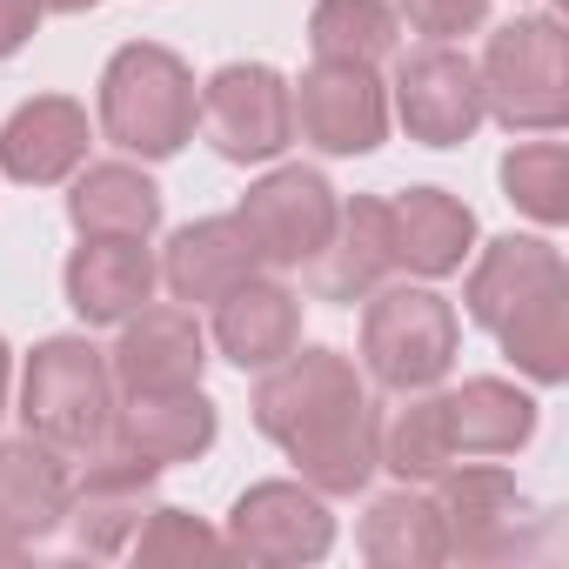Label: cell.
Instances as JSON below:
<instances>
[{
  "label": "cell",
  "instance_id": "obj_33",
  "mask_svg": "<svg viewBox=\"0 0 569 569\" xmlns=\"http://www.w3.org/2000/svg\"><path fill=\"white\" fill-rule=\"evenodd\" d=\"M34 21H41V0H0V61L34 41Z\"/></svg>",
  "mask_w": 569,
  "mask_h": 569
},
{
  "label": "cell",
  "instance_id": "obj_9",
  "mask_svg": "<svg viewBox=\"0 0 569 569\" xmlns=\"http://www.w3.org/2000/svg\"><path fill=\"white\" fill-rule=\"evenodd\" d=\"M336 188L316 174V168H274V174H261L248 194H241V228L254 234V248H261V261L268 268H302V261H316V248L329 241V228H336Z\"/></svg>",
  "mask_w": 569,
  "mask_h": 569
},
{
  "label": "cell",
  "instance_id": "obj_21",
  "mask_svg": "<svg viewBox=\"0 0 569 569\" xmlns=\"http://www.w3.org/2000/svg\"><path fill=\"white\" fill-rule=\"evenodd\" d=\"M302 268H309V281H316L322 302H356V296H369L376 281L396 268V248H389V201L356 194L349 208H336L329 241H322L316 261H302Z\"/></svg>",
  "mask_w": 569,
  "mask_h": 569
},
{
  "label": "cell",
  "instance_id": "obj_15",
  "mask_svg": "<svg viewBox=\"0 0 569 569\" xmlns=\"http://www.w3.org/2000/svg\"><path fill=\"white\" fill-rule=\"evenodd\" d=\"M68 496H74V469L61 462L54 442H41V436L0 442V556H21L28 542L61 529Z\"/></svg>",
  "mask_w": 569,
  "mask_h": 569
},
{
  "label": "cell",
  "instance_id": "obj_24",
  "mask_svg": "<svg viewBox=\"0 0 569 569\" xmlns=\"http://www.w3.org/2000/svg\"><path fill=\"white\" fill-rule=\"evenodd\" d=\"M442 416H449L456 456H516L536 436V402L496 376H476L456 396H442Z\"/></svg>",
  "mask_w": 569,
  "mask_h": 569
},
{
  "label": "cell",
  "instance_id": "obj_31",
  "mask_svg": "<svg viewBox=\"0 0 569 569\" xmlns=\"http://www.w3.org/2000/svg\"><path fill=\"white\" fill-rule=\"evenodd\" d=\"M134 562L148 569H168V562H221L228 556V536H214L208 522H194L188 509H148V522L134 529Z\"/></svg>",
  "mask_w": 569,
  "mask_h": 569
},
{
  "label": "cell",
  "instance_id": "obj_10",
  "mask_svg": "<svg viewBox=\"0 0 569 569\" xmlns=\"http://www.w3.org/2000/svg\"><path fill=\"white\" fill-rule=\"evenodd\" d=\"M396 114H402L409 141L462 148L482 128V81H476L469 54H456L449 41H429L422 54H409L396 74Z\"/></svg>",
  "mask_w": 569,
  "mask_h": 569
},
{
  "label": "cell",
  "instance_id": "obj_8",
  "mask_svg": "<svg viewBox=\"0 0 569 569\" xmlns=\"http://www.w3.org/2000/svg\"><path fill=\"white\" fill-rule=\"evenodd\" d=\"M436 516H442L449 556H462V562H516L522 556L529 502L509 469H456L449 462L436 476Z\"/></svg>",
  "mask_w": 569,
  "mask_h": 569
},
{
  "label": "cell",
  "instance_id": "obj_16",
  "mask_svg": "<svg viewBox=\"0 0 569 569\" xmlns=\"http://www.w3.org/2000/svg\"><path fill=\"white\" fill-rule=\"evenodd\" d=\"M281 449H289V462L302 469V482L316 496H356L382 469V416H376L369 396H356L349 409L309 422L302 436H289Z\"/></svg>",
  "mask_w": 569,
  "mask_h": 569
},
{
  "label": "cell",
  "instance_id": "obj_2",
  "mask_svg": "<svg viewBox=\"0 0 569 569\" xmlns=\"http://www.w3.org/2000/svg\"><path fill=\"white\" fill-rule=\"evenodd\" d=\"M482 114H496L509 134H556L569 121V48L549 14H522L489 34V54L476 68Z\"/></svg>",
  "mask_w": 569,
  "mask_h": 569
},
{
  "label": "cell",
  "instance_id": "obj_22",
  "mask_svg": "<svg viewBox=\"0 0 569 569\" xmlns=\"http://www.w3.org/2000/svg\"><path fill=\"white\" fill-rule=\"evenodd\" d=\"M476 241V214L442 194V188H409L389 201V248H396V268L436 281V274H456L462 254Z\"/></svg>",
  "mask_w": 569,
  "mask_h": 569
},
{
  "label": "cell",
  "instance_id": "obj_13",
  "mask_svg": "<svg viewBox=\"0 0 569 569\" xmlns=\"http://www.w3.org/2000/svg\"><path fill=\"white\" fill-rule=\"evenodd\" d=\"M61 281H68V309L88 329H121L154 296L161 268H154L148 241H134V234H81Z\"/></svg>",
  "mask_w": 569,
  "mask_h": 569
},
{
  "label": "cell",
  "instance_id": "obj_3",
  "mask_svg": "<svg viewBox=\"0 0 569 569\" xmlns=\"http://www.w3.org/2000/svg\"><path fill=\"white\" fill-rule=\"evenodd\" d=\"M108 416H114V369L88 336H54L28 356V376H21L28 436L74 456V449H94L108 436Z\"/></svg>",
  "mask_w": 569,
  "mask_h": 569
},
{
  "label": "cell",
  "instance_id": "obj_18",
  "mask_svg": "<svg viewBox=\"0 0 569 569\" xmlns=\"http://www.w3.org/2000/svg\"><path fill=\"white\" fill-rule=\"evenodd\" d=\"M88 161V108L68 94H34L0 128V168L28 188H54Z\"/></svg>",
  "mask_w": 569,
  "mask_h": 569
},
{
  "label": "cell",
  "instance_id": "obj_19",
  "mask_svg": "<svg viewBox=\"0 0 569 569\" xmlns=\"http://www.w3.org/2000/svg\"><path fill=\"white\" fill-rule=\"evenodd\" d=\"M114 449L154 462V469H174V462H194L208 456L214 442V402L201 389H174V396H128L114 416H108V436Z\"/></svg>",
  "mask_w": 569,
  "mask_h": 569
},
{
  "label": "cell",
  "instance_id": "obj_14",
  "mask_svg": "<svg viewBox=\"0 0 569 569\" xmlns=\"http://www.w3.org/2000/svg\"><path fill=\"white\" fill-rule=\"evenodd\" d=\"M356 396H362V382H356V362L349 356H336V349H302L296 356L289 349V356L261 376V389H254V429L268 442H289L309 422L349 409Z\"/></svg>",
  "mask_w": 569,
  "mask_h": 569
},
{
  "label": "cell",
  "instance_id": "obj_23",
  "mask_svg": "<svg viewBox=\"0 0 569 569\" xmlns=\"http://www.w3.org/2000/svg\"><path fill=\"white\" fill-rule=\"evenodd\" d=\"M556 281H569V268H562V254H556L549 241H536V234H502V241L482 248V261H476V274H469V322L496 336L502 316H516L522 302H536L542 289H556Z\"/></svg>",
  "mask_w": 569,
  "mask_h": 569
},
{
  "label": "cell",
  "instance_id": "obj_7",
  "mask_svg": "<svg viewBox=\"0 0 569 569\" xmlns=\"http://www.w3.org/2000/svg\"><path fill=\"white\" fill-rule=\"evenodd\" d=\"M296 128L322 154H376L389 134V94L369 61H316L302 88H289Z\"/></svg>",
  "mask_w": 569,
  "mask_h": 569
},
{
  "label": "cell",
  "instance_id": "obj_12",
  "mask_svg": "<svg viewBox=\"0 0 569 569\" xmlns=\"http://www.w3.org/2000/svg\"><path fill=\"white\" fill-rule=\"evenodd\" d=\"M114 389L121 396H174V389H201L208 369V336L188 309H134L121 322V342L108 356Z\"/></svg>",
  "mask_w": 569,
  "mask_h": 569
},
{
  "label": "cell",
  "instance_id": "obj_27",
  "mask_svg": "<svg viewBox=\"0 0 569 569\" xmlns=\"http://www.w3.org/2000/svg\"><path fill=\"white\" fill-rule=\"evenodd\" d=\"M496 342H502V356L529 382H549L556 389L569 376V281H556V289H542L516 316H502L496 322Z\"/></svg>",
  "mask_w": 569,
  "mask_h": 569
},
{
  "label": "cell",
  "instance_id": "obj_28",
  "mask_svg": "<svg viewBox=\"0 0 569 569\" xmlns=\"http://www.w3.org/2000/svg\"><path fill=\"white\" fill-rule=\"evenodd\" d=\"M402 41V21L389 0H316L309 14V48L316 61H389Z\"/></svg>",
  "mask_w": 569,
  "mask_h": 569
},
{
  "label": "cell",
  "instance_id": "obj_6",
  "mask_svg": "<svg viewBox=\"0 0 569 569\" xmlns=\"http://www.w3.org/2000/svg\"><path fill=\"white\" fill-rule=\"evenodd\" d=\"M329 542H336V516L309 482H254L228 509V556H248L268 569L322 562Z\"/></svg>",
  "mask_w": 569,
  "mask_h": 569
},
{
  "label": "cell",
  "instance_id": "obj_34",
  "mask_svg": "<svg viewBox=\"0 0 569 569\" xmlns=\"http://www.w3.org/2000/svg\"><path fill=\"white\" fill-rule=\"evenodd\" d=\"M88 8H101V0H41V14H88Z\"/></svg>",
  "mask_w": 569,
  "mask_h": 569
},
{
  "label": "cell",
  "instance_id": "obj_5",
  "mask_svg": "<svg viewBox=\"0 0 569 569\" xmlns=\"http://www.w3.org/2000/svg\"><path fill=\"white\" fill-rule=\"evenodd\" d=\"M194 121L201 134L214 141L221 161L248 168V161H274L281 148L296 141V101H289V81L261 61H228L201 101H194Z\"/></svg>",
  "mask_w": 569,
  "mask_h": 569
},
{
  "label": "cell",
  "instance_id": "obj_25",
  "mask_svg": "<svg viewBox=\"0 0 569 569\" xmlns=\"http://www.w3.org/2000/svg\"><path fill=\"white\" fill-rule=\"evenodd\" d=\"M68 221L81 234H134V241H148L161 228V188L128 161H94L68 194Z\"/></svg>",
  "mask_w": 569,
  "mask_h": 569
},
{
  "label": "cell",
  "instance_id": "obj_35",
  "mask_svg": "<svg viewBox=\"0 0 569 569\" xmlns=\"http://www.w3.org/2000/svg\"><path fill=\"white\" fill-rule=\"evenodd\" d=\"M8 376H14V356H8V342H0V416H8Z\"/></svg>",
  "mask_w": 569,
  "mask_h": 569
},
{
  "label": "cell",
  "instance_id": "obj_1",
  "mask_svg": "<svg viewBox=\"0 0 569 569\" xmlns=\"http://www.w3.org/2000/svg\"><path fill=\"white\" fill-rule=\"evenodd\" d=\"M101 134L141 161H168L194 141V74L174 48L134 41L101 74Z\"/></svg>",
  "mask_w": 569,
  "mask_h": 569
},
{
  "label": "cell",
  "instance_id": "obj_11",
  "mask_svg": "<svg viewBox=\"0 0 569 569\" xmlns=\"http://www.w3.org/2000/svg\"><path fill=\"white\" fill-rule=\"evenodd\" d=\"M88 456L94 462H88V476L68 496V529H74V542L88 556H121L134 542V529L148 522V509H154L161 469L128 456V449H114V442H94Z\"/></svg>",
  "mask_w": 569,
  "mask_h": 569
},
{
  "label": "cell",
  "instance_id": "obj_4",
  "mask_svg": "<svg viewBox=\"0 0 569 569\" xmlns=\"http://www.w3.org/2000/svg\"><path fill=\"white\" fill-rule=\"evenodd\" d=\"M456 309L436 289H382L362 309V362L382 389H436L456 369Z\"/></svg>",
  "mask_w": 569,
  "mask_h": 569
},
{
  "label": "cell",
  "instance_id": "obj_20",
  "mask_svg": "<svg viewBox=\"0 0 569 569\" xmlns=\"http://www.w3.org/2000/svg\"><path fill=\"white\" fill-rule=\"evenodd\" d=\"M296 342H302V302L268 274H248L241 289L214 302V349L234 369H274Z\"/></svg>",
  "mask_w": 569,
  "mask_h": 569
},
{
  "label": "cell",
  "instance_id": "obj_32",
  "mask_svg": "<svg viewBox=\"0 0 569 569\" xmlns=\"http://www.w3.org/2000/svg\"><path fill=\"white\" fill-rule=\"evenodd\" d=\"M396 8L429 41H462V34H476L489 21V0H396Z\"/></svg>",
  "mask_w": 569,
  "mask_h": 569
},
{
  "label": "cell",
  "instance_id": "obj_29",
  "mask_svg": "<svg viewBox=\"0 0 569 569\" xmlns=\"http://www.w3.org/2000/svg\"><path fill=\"white\" fill-rule=\"evenodd\" d=\"M449 462H456V436H449L442 396L409 402V409L382 429V469H396L402 482H436Z\"/></svg>",
  "mask_w": 569,
  "mask_h": 569
},
{
  "label": "cell",
  "instance_id": "obj_26",
  "mask_svg": "<svg viewBox=\"0 0 569 569\" xmlns=\"http://www.w3.org/2000/svg\"><path fill=\"white\" fill-rule=\"evenodd\" d=\"M362 556L376 569H436V562H449V536H442L436 496H416L409 482L376 496L369 516H362Z\"/></svg>",
  "mask_w": 569,
  "mask_h": 569
},
{
  "label": "cell",
  "instance_id": "obj_30",
  "mask_svg": "<svg viewBox=\"0 0 569 569\" xmlns=\"http://www.w3.org/2000/svg\"><path fill=\"white\" fill-rule=\"evenodd\" d=\"M502 188H509V201L529 221H542V228L569 221V148L562 141H522V148H509L502 154Z\"/></svg>",
  "mask_w": 569,
  "mask_h": 569
},
{
  "label": "cell",
  "instance_id": "obj_17",
  "mask_svg": "<svg viewBox=\"0 0 569 569\" xmlns=\"http://www.w3.org/2000/svg\"><path fill=\"white\" fill-rule=\"evenodd\" d=\"M248 274H261V248L241 228V214L188 221V228H174V241L161 254V281H168L174 302H221Z\"/></svg>",
  "mask_w": 569,
  "mask_h": 569
}]
</instances>
